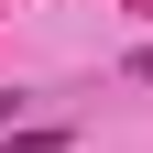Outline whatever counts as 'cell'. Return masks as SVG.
Returning a JSON list of instances; mask_svg holds the SVG:
<instances>
[{"mask_svg": "<svg viewBox=\"0 0 153 153\" xmlns=\"http://www.w3.org/2000/svg\"><path fill=\"white\" fill-rule=\"evenodd\" d=\"M11 153H66V131H22V142H11Z\"/></svg>", "mask_w": 153, "mask_h": 153, "instance_id": "obj_1", "label": "cell"}, {"mask_svg": "<svg viewBox=\"0 0 153 153\" xmlns=\"http://www.w3.org/2000/svg\"><path fill=\"white\" fill-rule=\"evenodd\" d=\"M131 76H153V44H142V55H131Z\"/></svg>", "mask_w": 153, "mask_h": 153, "instance_id": "obj_2", "label": "cell"}]
</instances>
